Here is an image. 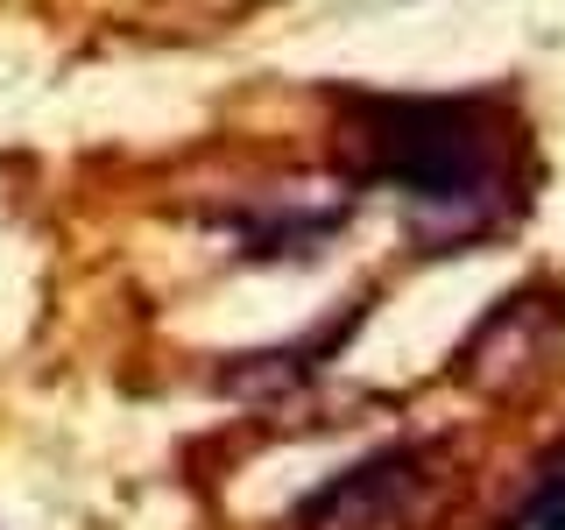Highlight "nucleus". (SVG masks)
I'll return each instance as SVG.
<instances>
[{
  "label": "nucleus",
  "mask_w": 565,
  "mask_h": 530,
  "mask_svg": "<svg viewBox=\"0 0 565 530\" xmlns=\"http://www.w3.org/2000/svg\"><path fill=\"white\" fill-rule=\"evenodd\" d=\"M417 495H424V453L388 446L361 467H347L340 481H326L318 495H305L290 530H388Z\"/></svg>",
  "instance_id": "f03ea898"
},
{
  "label": "nucleus",
  "mask_w": 565,
  "mask_h": 530,
  "mask_svg": "<svg viewBox=\"0 0 565 530\" xmlns=\"http://www.w3.org/2000/svg\"><path fill=\"white\" fill-rule=\"evenodd\" d=\"M353 120L367 177L396 184L424 212L473 220L502 191V135L481 99H353Z\"/></svg>",
  "instance_id": "f257e3e1"
},
{
  "label": "nucleus",
  "mask_w": 565,
  "mask_h": 530,
  "mask_svg": "<svg viewBox=\"0 0 565 530\" xmlns=\"http://www.w3.org/2000/svg\"><path fill=\"white\" fill-rule=\"evenodd\" d=\"M509 530H565V446L537 459V474H530Z\"/></svg>",
  "instance_id": "7ed1b4c3"
}]
</instances>
